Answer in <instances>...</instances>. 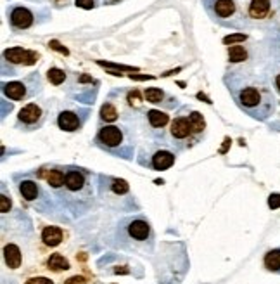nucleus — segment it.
I'll use <instances>...</instances> for the list:
<instances>
[{"mask_svg":"<svg viewBox=\"0 0 280 284\" xmlns=\"http://www.w3.org/2000/svg\"><path fill=\"white\" fill-rule=\"evenodd\" d=\"M87 120V115H78L73 109H63L58 115V126L64 132H76Z\"/></svg>","mask_w":280,"mask_h":284,"instance_id":"f8f14e48","label":"nucleus"},{"mask_svg":"<svg viewBox=\"0 0 280 284\" xmlns=\"http://www.w3.org/2000/svg\"><path fill=\"white\" fill-rule=\"evenodd\" d=\"M100 121H106V123H113V121H116L118 118H120V109H118L116 104H113L111 100H106V102L102 104V108H100Z\"/></svg>","mask_w":280,"mask_h":284,"instance_id":"6ab92c4d","label":"nucleus"},{"mask_svg":"<svg viewBox=\"0 0 280 284\" xmlns=\"http://www.w3.org/2000/svg\"><path fill=\"white\" fill-rule=\"evenodd\" d=\"M175 161H177V152H173L170 147H159V149H156L152 152L149 165H151L156 172H163V170L172 168L175 165Z\"/></svg>","mask_w":280,"mask_h":284,"instance_id":"ddd939ff","label":"nucleus"},{"mask_svg":"<svg viewBox=\"0 0 280 284\" xmlns=\"http://www.w3.org/2000/svg\"><path fill=\"white\" fill-rule=\"evenodd\" d=\"M268 206L272 210H277L280 208V194H272L268 199Z\"/></svg>","mask_w":280,"mask_h":284,"instance_id":"7c9ffc66","label":"nucleus"},{"mask_svg":"<svg viewBox=\"0 0 280 284\" xmlns=\"http://www.w3.org/2000/svg\"><path fill=\"white\" fill-rule=\"evenodd\" d=\"M19 192L26 201L32 203V201L37 199L38 194H40V187H38L37 182H33V180H23L19 184Z\"/></svg>","mask_w":280,"mask_h":284,"instance_id":"aec40b11","label":"nucleus"},{"mask_svg":"<svg viewBox=\"0 0 280 284\" xmlns=\"http://www.w3.org/2000/svg\"><path fill=\"white\" fill-rule=\"evenodd\" d=\"M4 260H6L9 269H12V270L19 269L21 264H23V255H21L19 246L14 243L4 244Z\"/></svg>","mask_w":280,"mask_h":284,"instance_id":"f3484780","label":"nucleus"},{"mask_svg":"<svg viewBox=\"0 0 280 284\" xmlns=\"http://www.w3.org/2000/svg\"><path fill=\"white\" fill-rule=\"evenodd\" d=\"M203 7L209 19L218 26L232 30H244L249 26L239 0H203Z\"/></svg>","mask_w":280,"mask_h":284,"instance_id":"39448f33","label":"nucleus"},{"mask_svg":"<svg viewBox=\"0 0 280 284\" xmlns=\"http://www.w3.org/2000/svg\"><path fill=\"white\" fill-rule=\"evenodd\" d=\"M144 99L151 104H161V102H164L166 92L161 89H156V87H151V89H147L146 92H144Z\"/></svg>","mask_w":280,"mask_h":284,"instance_id":"5701e85b","label":"nucleus"},{"mask_svg":"<svg viewBox=\"0 0 280 284\" xmlns=\"http://www.w3.org/2000/svg\"><path fill=\"white\" fill-rule=\"evenodd\" d=\"M66 239H68V233L63 227H58V225H45L40 233V243L47 250L59 248L63 243H66Z\"/></svg>","mask_w":280,"mask_h":284,"instance_id":"9b49d317","label":"nucleus"},{"mask_svg":"<svg viewBox=\"0 0 280 284\" xmlns=\"http://www.w3.org/2000/svg\"><path fill=\"white\" fill-rule=\"evenodd\" d=\"M47 78H49V82L52 85H61L66 80V73L61 68H50L49 71H47Z\"/></svg>","mask_w":280,"mask_h":284,"instance_id":"b1692460","label":"nucleus"},{"mask_svg":"<svg viewBox=\"0 0 280 284\" xmlns=\"http://www.w3.org/2000/svg\"><path fill=\"white\" fill-rule=\"evenodd\" d=\"M263 265L266 270L273 274H280V248H275V250H270L265 255Z\"/></svg>","mask_w":280,"mask_h":284,"instance_id":"412c9836","label":"nucleus"},{"mask_svg":"<svg viewBox=\"0 0 280 284\" xmlns=\"http://www.w3.org/2000/svg\"><path fill=\"white\" fill-rule=\"evenodd\" d=\"M61 196L74 213H83L94 203L90 173L83 168L66 170V180L61 189Z\"/></svg>","mask_w":280,"mask_h":284,"instance_id":"7ed1b4c3","label":"nucleus"},{"mask_svg":"<svg viewBox=\"0 0 280 284\" xmlns=\"http://www.w3.org/2000/svg\"><path fill=\"white\" fill-rule=\"evenodd\" d=\"M126 229H128L130 238L135 239V241H138V243L147 241V239H151V236H152L151 225H149V222L144 220V218H133V220H130L128 225H126Z\"/></svg>","mask_w":280,"mask_h":284,"instance_id":"4468645a","label":"nucleus"},{"mask_svg":"<svg viewBox=\"0 0 280 284\" xmlns=\"http://www.w3.org/2000/svg\"><path fill=\"white\" fill-rule=\"evenodd\" d=\"M272 85H273V89L280 94V71H278V73H275V75H273Z\"/></svg>","mask_w":280,"mask_h":284,"instance_id":"473e14b6","label":"nucleus"},{"mask_svg":"<svg viewBox=\"0 0 280 284\" xmlns=\"http://www.w3.org/2000/svg\"><path fill=\"white\" fill-rule=\"evenodd\" d=\"M102 4H118V2H121V0H100Z\"/></svg>","mask_w":280,"mask_h":284,"instance_id":"72a5a7b5","label":"nucleus"},{"mask_svg":"<svg viewBox=\"0 0 280 284\" xmlns=\"http://www.w3.org/2000/svg\"><path fill=\"white\" fill-rule=\"evenodd\" d=\"M43 178H45L47 184H49L54 191H61L64 186V180H66V170H63L59 167H52L50 170H45Z\"/></svg>","mask_w":280,"mask_h":284,"instance_id":"a211bd4d","label":"nucleus"},{"mask_svg":"<svg viewBox=\"0 0 280 284\" xmlns=\"http://www.w3.org/2000/svg\"><path fill=\"white\" fill-rule=\"evenodd\" d=\"M249 24L270 26L280 19V0H242Z\"/></svg>","mask_w":280,"mask_h":284,"instance_id":"423d86ee","label":"nucleus"},{"mask_svg":"<svg viewBox=\"0 0 280 284\" xmlns=\"http://www.w3.org/2000/svg\"><path fill=\"white\" fill-rule=\"evenodd\" d=\"M246 38H247V37H246L244 33L230 35V37H225V38H223V43H227V45H229V43H230V45H234V43H237V42H244Z\"/></svg>","mask_w":280,"mask_h":284,"instance_id":"bb28decb","label":"nucleus"},{"mask_svg":"<svg viewBox=\"0 0 280 284\" xmlns=\"http://www.w3.org/2000/svg\"><path fill=\"white\" fill-rule=\"evenodd\" d=\"M247 50L244 45H232L229 47V61L230 63H244L247 59Z\"/></svg>","mask_w":280,"mask_h":284,"instance_id":"4be33fe9","label":"nucleus"},{"mask_svg":"<svg viewBox=\"0 0 280 284\" xmlns=\"http://www.w3.org/2000/svg\"><path fill=\"white\" fill-rule=\"evenodd\" d=\"M24 284H54V281L49 277H43V276H37V277H28L24 281Z\"/></svg>","mask_w":280,"mask_h":284,"instance_id":"cd10ccee","label":"nucleus"},{"mask_svg":"<svg viewBox=\"0 0 280 284\" xmlns=\"http://www.w3.org/2000/svg\"><path fill=\"white\" fill-rule=\"evenodd\" d=\"M270 49H272L273 58L280 63V32H278L277 35H275V38H273L272 45H270Z\"/></svg>","mask_w":280,"mask_h":284,"instance_id":"a878e982","label":"nucleus"},{"mask_svg":"<svg viewBox=\"0 0 280 284\" xmlns=\"http://www.w3.org/2000/svg\"><path fill=\"white\" fill-rule=\"evenodd\" d=\"M95 146L113 156L132 160L135 151V139L126 126L106 125L99 126L97 135L94 139Z\"/></svg>","mask_w":280,"mask_h":284,"instance_id":"20e7f679","label":"nucleus"},{"mask_svg":"<svg viewBox=\"0 0 280 284\" xmlns=\"http://www.w3.org/2000/svg\"><path fill=\"white\" fill-rule=\"evenodd\" d=\"M47 120V108L40 102H28L17 113V128L32 132L42 128Z\"/></svg>","mask_w":280,"mask_h":284,"instance_id":"0eeeda50","label":"nucleus"},{"mask_svg":"<svg viewBox=\"0 0 280 284\" xmlns=\"http://www.w3.org/2000/svg\"><path fill=\"white\" fill-rule=\"evenodd\" d=\"M76 7L81 9H94L95 7V0H74Z\"/></svg>","mask_w":280,"mask_h":284,"instance_id":"c756f323","label":"nucleus"},{"mask_svg":"<svg viewBox=\"0 0 280 284\" xmlns=\"http://www.w3.org/2000/svg\"><path fill=\"white\" fill-rule=\"evenodd\" d=\"M9 210H11V199H9L6 194H2V198H0V212L7 213Z\"/></svg>","mask_w":280,"mask_h":284,"instance_id":"c85d7f7f","label":"nucleus"},{"mask_svg":"<svg viewBox=\"0 0 280 284\" xmlns=\"http://www.w3.org/2000/svg\"><path fill=\"white\" fill-rule=\"evenodd\" d=\"M147 123L152 128V132L161 130V137H163V128H166L172 121H170V115H166L161 109H149L147 111Z\"/></svg>","mask_w":280,"mask_h":284,"instance_id":"dca6fc26","label":"nucleus"},{"mask_svg":"<svg viewBox=\"0 0 280 284\" xmlns=\"http://www.w3.org/2000/svg\"><path fill=\"white\" fill-rule=\"evenodd\" d=\"M223 82L237 108L247 116L258 121H266L275 113L277 100L272 82L263 75L249 68H230L223 76Z\"/></svg>","mask_w":280,"mask_h":284,"instance_id":"f257e3e1","label":"nucleus"},{"mask_svg":"<svg viewBox=\"0 0 280 284\" xmlns=\"http://www.w3.org/2000/svg\"><path fill=\"white\" fill-rule=\"evenodd\" d=\"M64 284H87V279L81 276H74V277H69Z\"/></svg>","mask_w":280,"mask_h":284,"instance_id":"2f4dec72","label":"nucleus"},{"mask_svg":"<svg viewBox=\"0 0 280 284\" xmlns=\"http://www.w3.org/2000/svg\"><path fill=\"white\" fill-rule=\"evenodd\" d=\"M113 191L116 194H126L128 192V184L125 180H121V178H113Z\"/></svg>","mask_w":280,"mask_h":284,"instance_id":"393cba45","label":"nucleus"},{"mask_svg":"<svg viewBox=\"0 0 280 284\" xmlns=\"http://www.w3.org/2000/svg\"><path fill=\"white\" fill-rule=\"evenodd\" d=\"M9 16V24L16 32H23V30L32 28L35 23V16L28 7L23 6H12L7 12Z\"/></svg>","mask_w":280,"mask_h":284,"instance_id":"1a4fd4ad","label":"nucleus"},{"mask_svg":"<svg viewBox=\"0 0 280 284\" xmlns=\"http://www.w3.org/2000/svg\"><path fill=\"white\" fill-rule=\"evenodd\" d=\"M40 56L37 52L21 49V47H12V49L4 50V63H11L14 66H32L38 61Z\"/></svg>","mask_w":280,"mask_h":284,"instance_id":"9d476101","label":"nucleus"},{"mask_svg":"<svg viewBox=\"0 0 280 284\" xmlns=\"http://www.w3.org/2000/svg\"><path fill=\"white\" fill-rule=\"evenodd\" d=\"M45 269L49 270V272L58 274V276H59V274H63V272H68V270L71 269V264H69V260L63 255V253L54 251V253H50V255L47 256Z\"/></svg>","mask_w":280,"mask_h":284,"instance_id":"2eb2a0df","label":"nucleus"},{"mask_svg":"<svg viewBox=\"0 0 280 284\" xmlns=\"http://www.w3.org/2000/svg\"><path fill=\"white\" fill-rule=\"evenodd\" d=\"M38 78L37 73L26 76L24 80H17V82H9V84H4L2 90L4 95L9 97L11 100H28L32 99L35 94L42 90V82H37L33 84L35 80Z\"/></svg>","mask_w":280,"mask_h":284,"instance_id":"6e6552de","label":"nucleus"},{"mask_svg":"<svg viewBox=\"0 0 280 284\" xmlns=\"http://www.w3.org/2000/svg\"><path fill=\"white\" fill-rule=\"evenodd\" d=\"M204 135H206V120L203 113L187 109V113H180L172 120L168 137L163 142L168 144L170 147H175L177 151H182L203 142Z\"/></svg>","mask_w":280,"mask_h":284,"instance_id":"f03ea898","label":"nucleus"}]
</instances>
